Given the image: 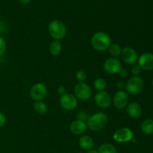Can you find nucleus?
I'll list each match as a JSON object with an SVG mask.
<instances>
[{
  "mask_svg": "<svg viewBox=\"0 0 153 153\" xmlns=\"http://www.w3.org/2000/svg\"><path fill=\"white\" fill-rule=\"evenodd\" d=\"M91 45L95 50L98 52H104L111 45V39L107 33L104 31H98L91 37Z\"/></svg>",
  "mask_w": 153,
  "mask_h": 153,
  "instance_id": "nucleus-1",
  "label": "nucleus"
},
{
  "mask_svg": "<svg viewBox=\"0 0 153 153\" xmlns=\"http://www.w3.org/2000/svg\"><path fill=\"white\" fill-rule=\"evenodd\" d=\"M108 120V117L105 114L97 112L89 117L87 120V125L91 131H100L107 126Z\"/></svg>",
  "mask_w": 153,
  "mask_h": 153,
  "instance_id": "nucleus-2",
  "label": "nucleus"
},
{
  "mask_svg": "<svg viewBox=\"0 0 153 153\" xmlns=\"http://www.w3.org/2000/svg\"><path fill=\"white\" fill-rule=\"evenodd\" d=\"M48 30L51 37L55 40H62L67 34V27L65 24L58 19H54L50 22Z\"/></svg>",
  "mask_w": 153,
  "mask_h": 153,
  "instance_id": "nucleus-3",
  "label": "nucleus"
},
{
  "mask_svg": "<svg viewBox=\"0 0 153 153\" xmlns=\"http://www.w3.org/2000/svg\"><path fill=\"white\" fill-rule=\"evenodd\" d=\"M143 87H144V82L143 79L139 76H133L130 78L126 82L125 88L127 91V94L131 95H137L143 91Z\"/></svg>",
  "mask_w": 153,
  "mask_h": 153,
  "instance_id": "nucleus-4",
  "label": "nucleus"
},
{
  "mask_svg": "<svg viewBox=\"0 0 153 153\" xmlns=\"http://www.w3.org/2000/svg\"><path fill=\"white\" fill-rule=\"evenodd\" d=\"M74 96L77 100L86 101L92 96V90L88 84L79 82L74 88Z\"/></svg>",
  "mask_w": 153,
  "mask_h": 153,
  "instance_id": "nucleus-5",
  "label": "nucleus"
},
{
  "mask_svg": "<svg viewBox=\"0 0 153 153\" xmlns=\"http://www.w3.org/2000/svg\"><path fill=\"white\" fill-rule=\"evenodd\" d=\"M48 93L46 85L41 82H38L31 86L29 91V95L34 101H41L46 97Z\"/></svg>",
  "mask_w": 153,
  "mask_h": 153,
  "instance_id": "nucleus-6",
  "label": "nucleus"
},
{
  "mask_svg": "<svg viewBox=\"0 0 153 153\" xmlns=\"http://www.w3.org/2000/svg\"><path fill=\"white\" fill-rule=\"evenodd\" d=\"M60 105L65 110L73 111L77 107L78 100L74 94L66 93L60 97Z\"/></svg>",
  "mask_w": 153,
  "mask_h": 153,
  "instance_id": "nucleus-7",
  "label": "nucleus"
},
{
  "mask_svg": "<svg viewBox=\"0 0 153 153\" xmlns=\"http://www.w3.org/2000/svg\"><path fill=\"white\" fill-rule=\"evenodd\" d=\"M133 137H134V134L132 131L127 127L117 130L113 134L114 140L118 143H126V142L131 141Z\"/></svg>",
  "mask_w": 153,
  "mask_h": 153,
  "instance_id": "nucleus-8",
  "label": "nucleus"
},
{
  "mask_svg": "<svg viewBox=\"0 0 153 153\" xmlns=\"http://www.w3.org/2000/svg\"><path fill=\"white\" fill-rule=\"evenodd\" d=\"M113 104L117 109H123L128 104V95L126 91L119 90L114 94L113 97Z\"/></svg>",
  "mask_w": 153,
  "mask_h": 153,
  "instance_id": "nucleus-9",
  "label": "nucleus"
},
{
  "mask_svg": "<svg viewBox=\"0 0 153 153\" xmlns=\"http://www.w3.org/2000/svg\"><path fill=\"white\" fill-rule=\"evenodd\" d=\"M94 101L101 108H108L111 106L112 103V98L110 94L105 91H99L94 97Z\"/></svg>",
  "mask_w": 153,
  "mask_h": 153,
  "instance_id": "nucleus-10",
  "label": "nucleus"
},
{
  "mask_svg": "<svg viewBox=\"0 0 153 153\" xmlns=\"http://www.w3.org/2000/svg\"><path fill=\"white\" fill-rule=\"evenodd\" d=\"M103 67L105 71L109 74H117L122 69V64L117 58H110L105 61Z\"/></svg>",
  "mask_w": 153,
  "mask_h": 153,
  "instance_id": "nucleus-11",
  "label": "nucleus"
},
{
  "mask_svg": "<svg viewBox=\"0 0 153 153\" xmlns=\"http://www.w3.org/2000/svg\"><path fill=\"white\" fill-rule=\"evenodd\" d=\"M122 60L127 64L133 65L135 64L138 60V55L137 52L131 47H125L122 49L120 55Z\"/></svg>",
  "mask_w": 153,
  "mask_h": 153,
  "instance_id": "nucleus-12",
  "label": "nucleus"
},
{
  "mask_svg": "<svg viewBox=\"0 0 153 153\" xmlns=\"http://www.w3.org/2000/svg\"><path fill=\"white\" fill-rule=\"evenodd\" d=\"M137 62L141 70H147V71L153 70V54L149 52H145L142 54L139 57Z\"/></svg>",
  "mask_w": 153,
  "mask_h": 153,
  "instance_id": "nucleus-13",
  "label": "nucleus"
},
{
  "mask_svg": "<svg viewBox=\"0 0 153 153\" xmlns=\"http://www.w3.org/2000/svg\"><path fill=\"white\" fill-rule=\"evenodd\" d=\"M70 131L72 133L76 135H80L84 134L88 129V125L86 122L80 120H76L73 121L70 125Z\"/></svg>",
  "mask_w": 153,
  "mask_h": 153,
  "instance_id": "nucleus-14",
  "label": "nucleus"
},
{
  "mask_svg": "<svg viewBox=\"0 0 153 153\" xmlns=\"http://www.w3.org/2000/svg\"><path fill=\"white\" fill-rule=\"evenodd\" d=\"M126 112L132 119H138L142 114V109L140 105L137 102H130L126 106Z\"/></svg>",
  "mask_w": 153,
  "mask_h": 153,
  "instance_id": "nucleus-15",
  "label": "nucleus"
},
{
  "mask_svg": "<svg viewBox=\"0 0 153 153\" xmlns=\"http://www.w3.org/2000/svg\"><path fill=\"white\" fill-rule=\"evenodd\" d=\"M79 144L82 149L89 151L94 147V140L91 136L84 135L79 139Z\"/></svg>",
  "mask_w": 153,
  "mask_h": 153,
  "instance_id": "nucleus-16",
  "label": "nucleus"
},
{
  "mask_svg": "<svg viewBox=\"0 0 153 153\" xmlns=\"http://www.w3.org/2000/svg\"><path fill=\"white\" fill-rule=\"evenodd\" d=\"M49 52L53 56H58L62 52V45L59 40H54L49 44Z\"/></svg>",
  "mask_w": 153,
  "mask_h": 153,
  "instance_id": "nucleus-17",
  "label": "nucleus"
},
{
  "mask_svg": "<svg viewBox=\"0 0 153 153\" xmlns=\"http://www.w3.org/2000/svg\"><path fill=\"white\" fill-rule=\"evenodd\" d=\"M97 152L98 153H117V149L111 143H105L99 146Z\"/></svg>",
  "mask_w": 153,
  "mask_h": 153,
  "instance_id": "nucleus-18",
  "label": "nucleus"
},
{
  "mask_svg": "<svg viewBox=\"0 0 153 153\" xmlns=\"http://www.w3.org/2000/svg\"><path fill=\"white\" fill-rule=\"evenodd\" d=\"M141 131L146 134H153V120L147 119L143 121L140 126Z\"/></svg>",
  "mask_w": 153,
  "mask_h": 153,
  "instance_id": "nucleus-19",
  "label": "nucleus"
},
{
  "mask_svg": "<svg viewBox=\"0 0 153 153\" xmlns=\"http://www.w3.org/2000/svg\"><path fill=\"white\" fill-rule=\"evenodd\" d=\"M33 106H34V111H35L38 114H40V115L45 114L48 111L47 105L42 101L34 102Z\"/></svg>",
  "mask_w": 153,
  "mask_h": 153,
  "instance_id": "nucleus-20",
  "label": "nucleus"
},
{
  "mask_svg": "<svg viewBox=\"0 0 153 153\" xmlns=\"http://www.w3.org/2000/svg\"><path fill=\"white\" fill-rule=\"evenodd\" d=\"M108 50L109 54L112 56V58H117V57L120 56L121 55V52H122V49H121L120 46L117 43H113L109 46V48L108 49Z\"/></svg>",
  "mask_w": 153,
  "mask_h": 153,
  "instance_id": "nucleus-21",
  "label": "nucleus"
},
{
  "mask_svg": "<svg viewBox=\"0 0 153 153\" xmlns=\"http://www.w3.org/2000/svg\"><path fill=\"white\" fill-rule=\"evenodd\" d=\"M94 86L95 89L98 91H103L107 87V82L102 78H97L94 80Z\"/></svg>",
  "mask_w": 153,
  "mask_h": 153,
  "instance_id": "nucleus-22",
  "label": "nucleus"
},
{
  "mask_svg": "<svg viewBox=\"0 0 153 153\" xmlns=\"http://www.w3.org/2000/svg\"><path fill=\"white\" fill-rule=\"evenodd\" d=\"M76 78L79 82H85L87 79V73L85 70H80L76 73Z\"/></svg>",
  "mask_w": 153,
  "mask_h": 153,
  "instance_id": "nucleus-23",
  "label": "nucleus"
},
{
  "mask_svg": "<svg viewBox=\"0 0 153 153\" xmlns=\"http://www.w3.org/2000/svg\"><path fill=\"white\" fill-rule=\"evenodd\" d=\"M7 48V43L5 40L1 36H0V57L2 56L4 54Z\"/></svg>",
  "mask_w": 153,
  "mask_h": 153,
  "instance_id": "nucleus-24",
  "label": "nucleus"
},
{
  "mask_svg": "<svg viewBox=\"0 0 153 153\" xmlns=\"http://www.w3.org/2000/svg\"><path fill=\"white\" fill-rule=\"evenodd\" d=\"M88 118H89V117H88V113L86 111H81L78 114V120H80L84 121V122H86Z\"/></svg>",
  "mask_w": 153,
  "mask_h": 153,
  "instance_id": "nucleus-25",
  "label": "nucleus"
},
{
  "mask_svg": "<svg viewBox=\"0 0 153 153\" xmlns=\"http://www.w3.org/2000/svg\"><path fill=\"white\" fill-rule=\"evenodd\" d=\"M131 74L134 76H138L141 73V68L138 65H134L131 69Z\"/></svg>",
  "mask_w": 153,
  "mask_h": 153,
  "instance_id": "nucleus-26",
  "label": "nucleus"
},
{
  "mask_svg": "<svg viewBox=\"0 0 153 153\" xmlns=\"http://www.w3.org/2000/svg\"><path fill=\"white\" fill-rule=\"evenodd\" d=\"M6 120H7V119H6L5 115L2 112L0 111V128L5 125Z\"/></svg>",
  "mask_w": 153,
  "mask_h": 153,
  "instance_id": "nucleus-27",
  "label": "nucleus"
},
{
  "mask_svg": "<svg viewBox=\"0 0 153 153\" xmlns=\"http://www.w3.org/2000/svg\"><path fill=\"white\" fill-rule=\"evenodd\" d=\"M118 74H119V76H120L121 78H126L128 75V72L126 69L122 68L120 70V71L119 72V73H118Z\"/></svg>",
  "mask_w": 153,
  "mask_h": 153,
  "instance_id": "nucleus-28",
  "label": "nucleus"
},
{
  "mask_svg": "<svg viewBox=\"0 0 153 153\" xmlns=\"http://www.w3.org/2000/svg\"><path fill=\"white\" fill-rule=\"evenodd\" d=\"M57 92H58V94H60V95H63V94H66V88L64 86H59L58 88V89H57Z\"/></svg>",
  "mask_w": 153,
  "mask_h": 153,
  "instance_id": "nucleus-29",
  "label": "nucleus"
},
{
  "mask_svg": "<svg viewBox=\"0 0 153 153\" xmlns=\"http://www.w3.org/2000/svg\"><path fill=\"white\" fill-rule=\"evenodd\" d=\"M117 87L119 88L120 90H123L124 88H126V84L123 82H119L117 83Z\"/></svg>",
  "mask_w": 153,
  "mask_h": 153,
  "instance_id": "nucleus-30",
  "label": "nucleus"
},
{
  "mask_svg": "<svg viewBox=\"0 0 153 153\" xmlns=\"http://www.w3.org/2000/svg\"><path fill=\"white\" fill-rule=\"evenodd\" d=\"M21 4H28V3L31 1V0H18Z\"/></svg>",
  "mask_w": 153,
  "mask_h": 153,
  "instance_id": "nucleus-31",
  "label": "nucleus"
},
{
  "mask_svg": "<svg viewBox=\"0 0 153 153\" xmlns=\"http://www.w3.org/2000/svg\"><path fill=\"white\" fill-rule=\"evenodd\" d=\"M4 29V22H0V33H1L3 31V30Z\"/></svg>",
  "mask_w": 153,
  "mask_h": 153,
  "instance_id": "nucleus-32",
  "label": "nucleus"
},
{
  "mask_svg": "<svg viewBox=\"0 0 153 153\" xmlns=\"http://www.w3.org/2000/svg\"><path fill=\"white\" fill-rule=\"evenodd\" d=\"M86 153H98L97 150H95V149H91V150L88 151Z\"/></svg>",
  "mask_w": 153,
  "mask_h": 153,
  "instance_id": "nucleus-33",
  "label": "nucleus"
},
{
  "mask_svg": "<svg viewBox=\"0 0 153 153\" xmlns=\"http://www.w3.org/2000/svg\"><path fill=\"white\" fill-rule=\"evenodd\" d=\"M152 86H153V80H152Z\"/></svg>",
  "mask_w": 153,
  "mask_h": 153,
  "instance_id": "nucleus-34",
  "label": "nucleus"
}]
</instances>
